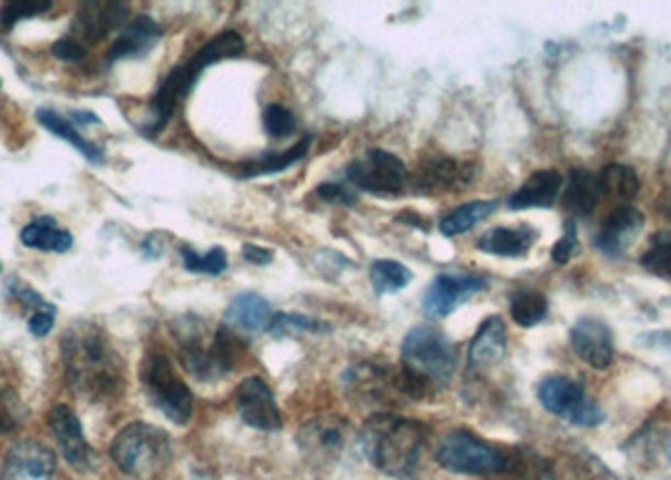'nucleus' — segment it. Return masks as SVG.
Instances as JSON below:
<instances>
[{
    "label": "nucleus",
    "instance_id": "nucleus-40",
    "mask_svg": "<svg viewBox=\"0 0 671 480\" xmlns=\"http://www.w3.org/2000/svg\"><path fill=\"white\" fill-rule=\"evenodd\" d=\"M3 293H5L8 301H15V303H19V309L31 311V314H36V311H41V309L54 306V303H48L38 291H33L29 283L19 281V278H8Z\"/></svg>",
    "mask_w": 671,
    "mask_h": 480
},
{
    "label": "nucleus",
    "instance_id": "nucleus-48",
    "mask_svg": "<svg viewBox=\"0 0 671 480\" xmlns=\"http://www.w3.org/2000/svg\"><path fill=\"white\" fill-rule=\"evenodd\" d=\"M0 87H3V81H0Z\"/></svg>",
    "mask_w": 671,
    "mask_h": 480
},
{
    "label": "nucleus",
    "instance_id": "nucleus-15",
    "mask_svg": "<svg viewBox=\"0 0 671 480\" xmlns=\"http://www.w3.org/2000/svg\"><path fill=\"white\" fill-rule=\"evenodd\" d=\"M56 455L41 440H19L5 453L0 480H54Z\"/></svg>",
    "mask_w": 671,
    "mask_h": 480
},
{
    "label": "nucleus",
    "instance_id": "nucleus-9",
    "mask_svg": "<svg viewBox=\"0 0 671 480\" xmlns=\"http://www.w3.org/2000/svg\"><path fill=\"white\" fill-rule=\"evenodd\" d=\"M538 402L550 415L563 417L568 423L593 427L603 423V410L585 398L583 387L571 377L550 375L538 384Z\"/></svg>",
    "mask_w": 671,
    "mask_h": 480
},
{
    "label": "nucleus",
    "instance_id": "nucleus-24",
    "mask_svg": "<svg viewBox=\"0 0 671 480\" xmlns=\"http://www.w3.org/2000/svg\"><path fill=\"white\" fill-rule=\"evenodd\" d=\"M535 241H538V231L530 225H500L492 227L480 238V250L490 253V256H503V258H521L528 253Z\"/></svg>",
    "mask_w": 671,
    "mask_h": 480
},
{
    "label": "nucleus",
    "instance_id": "nucleus-28",
    "mask_svg": "<svg viewBox=\"0 0 671 480\" xmlns=\"http://www.w3.org/2000/svg\"><path fill=\"white\" fill-rule=\"evenodd\" d=\"M21 243L25 248L33 250H51V253H66L74 246V235L66 227L58 225L54 217H36L21 231Z\"/></svg>",
    "mask_w": 671,
    "mask_h": 480
},
{
    "label": "nucleus",
    "instance_id": "nucleus-23",
    "mask_svg": "<svg viewBox=\"0 0 671 480\" xmlns=\"http://www.w3.org/2000/svg\"><path fill=\"white\" fill-rule=\"evenodd\" d=\"M273 309H270V303L258 297V293H237V297L231 301V306L225 309L223 316V326L233 328V332H268L270 322H273Z\"/></svg>",
    "mask_w": 671,
    "mask_h": 480
},
{
    "label": "nucleus",
    "instance_id": "nucleus-26",
    "mask_svg": "<svg viewBox=\"0 0 671 480\" xmlns=\"http://www.w3.org/2000/svg\"><path fill=\"white\" fill-rule=\"evenodd\" d=\"M488 480H558L553 462L528 448H507L505 466Z\"/></svg>",
    "mask_w": 671,
    "mask_h": 480
},
{
    "label": "nucleus",
    "instance_id": "nucleus-29",
    "mask_svg": "<svg viewBox=\"0 0 671 480\" xmlns=\"http://www.w3.org/2000/svg\"><path fill=\"white\" fill-rule=\"evenodd\" d=\"M553 468L558 480H618V476L606 466V462L585 450L560 455L558 466Z\"/></svg>",
    "mask_w": 671,
    "mask_h": 480
},
{
    "label": "nucleus",
    "instance_id": "nucleus-6",
    "mask_svg": "<svg viewBox=\"0 0 671 480\" xmlns=\"http://www.w3.org/2000/svg\"><path fill=\"white\" fill-rule=\"evenodd\" d=\"M139 379L152 404L175 425H187L192 417L194 398L184 379L177 375L172 359L165 351L149 349L144 354Z\"/></svg>",
    "mask_w": 671,
    "mask_h": 480
},
{
    "label": "nucleus",
    "instance_id": "nucleus-22",
    "mask_svg": "<svg viewBox=\"0 0 671 480\" xmlns=\"http://www.w3.org/2000/svg\"><path fill=\"white\" fill-rule=\"evenodd\" d=\"M507 354V328L500 316H490L474 332L467 359L472 369H492L505 359Z\"/></svg>",
    "mask_w": 671,
    "mask_h": 480
},
{
    "label": "nucleus",
    "instance_id": "nucleus-30",
    "mask_svg": "<svg viewBox=\"0 0 671 480\" xmlns=\"http://www.w3.org/2000/svg\"><path fill=\"white\" fill-rule=\"evenodd\" d=\"M309 147H311V137H303L301 142H295V145L286 152H270V155L245 159V163L237 165V177H260V175H273L280 170H288V167L301 163V159L309 155Z\"/></svg>",
    "mask_w": 671,
    "mask_h": 480
},
{
    "label": "nucleus",
    "instance_id": "nucleus-13",
    "mask_svg": "<svg viewBox=\"0 0 671 480\" xmlns=\"http://www.w3.org/2000/svg\"><path fill=\"white\" fill-rule=\"evenodd\" d=\"M474 180V167L470 163L455 157H429L420 165L417 175H414L412 188L420 196H445V192H460L470 188Z\"/></svg>",
    "mask_w": 671,
    "mask_h": 480
},
{
    "label": "nucleus",
    "instance_id": "nucleus-20",
    "mask_svg": "<svg viewBox=\"0 0 671 480\" xmlns=\"http://www.w3.org/2000/svg\"><path fill=\"white\" fill-rule=\"evenodd\" d=\"M163 41V29L149 15H139L132 23H126L119 31V38L112 44L107 54V64L124 62V58H144Z\"/></svg>",
    "mask_w": 671,
    "mask_h": 480
},
{
    "label": "nucleus",
    "instance_id": "nucleus-2",
    "mask_svg": "<svg viewBox=\"0 0 671 480\" xmlns=\"http://www.w3.org/2000/svg\"><path fill=\"white\" fill-rule=\"evenodd\" d=\"M427 435L429 429L420 420L379 412L364 423L359 440L373 468L389 478L410 480L420 468Z\"/></svg>",
    "mask_w": 671,
    "mask_h": 480
},
{
    "label": "nucleus",
    "instance_id": "nucleus-19",
    "mask_svg": "<svg viewBox=\"0 0 671 480\" xmlns=\"http://www.w3.org/2000/svg\"><path fill=\"white\" fill-rule=\"evenodd\" d=\"M571 344L575 354L593 369H606L614 361V334L601 319H579L571 328Z\"/></svg>",
    "mask_w": 671,
    "mask_h": 480
},
{
    "label": "nucleus",
    "instance_id": "nucleus-11",
    "mask_svg": "<svg viewBox=\"0 0 671 480\" xmlns=\"http://www.w3.org/2000/svg\"><path fill=\"white\" fill-rule=\"evenodd\" d=\"M126 21H130V5L126 3H83L76 8L66 38L89 56L93 46H99L109 33L122 31Z\"/></svg>",
    "mask_w": 671,
    "mask_h": 480
},
{
    "label": "nucleus",
    "instance_id": "nucleus-45",
    "mask_svg": "<svg viewBox=\"0 0 671 480\" xmlns=\"http://www.w3.org/2000/svg\"><path fill=\"white\" fill-rule=\"evenodd\" d=\"M316 196L321 200H326V202H334V205H354V202H356L354 192L346 190L344 185H336V182L321 185V188L316 190Z\"/></svg>",
    "mask_w": 671,
    "mask_h": 480
},
{
    "label": "nucleus",
    "instance_id": "nucleus-14",
    "mask_svg": "<svg viewBox=\"0 0 671 480\" xmlns=\"http://www.w3.org/2000/svg\"><path fill=\"white\" fill-rule=\"evenodd\" d=\"M235 404L245 425L266 429V433H276L283 427V415H280L273 390L266 384V379L255 375L245 377L235 390Z\"/></svg>",
    "mask_w": 671,
    "mask_h": 480
},
{
    "label": "nucleus",
    "instance_id": "nucleus-7",
    "mask_svg": "<svg viewBox=\"0 0 671 480\" xmlns=\"http://www.w3.org/2000/svg\"><path fill=\"white\" fill-rule=\"evenodd\" d=\"M505 455L507 448L480 440L470 429H452L439 440L435 458L449 473L490 478L505 466Z\"/></svg>",
    "mask_w": 671,
    "mask_h": 480
},
{
    "label": "nucleus",
    "instance_id": "nucleus-32",
    "mask_svg": "<svg viewBox=\"0 0 671 480\" xmlns=\"http://www.w3.org/2000/svg\"><path fill=\"white\" fill-rule=\"evenodd\" d=\"M601 200V190H599V180L596 175H591L589 170H573L571 180H568V190H566V208L568 213L579 215V217H589L593 210H596Z\"/></svg>",
    "mask_w": 671,
    "mask_h": 480
},
{
    "label": "nucleus",
    "instance_id": "nucleus-27",
    "mask_svg": "<svg viewBox=\"0 0 671 480\" xmlns=\"http://www.w3.org/2000/svg\"><path fill=\"white\" fill-rule=\"evenodd\" d=\"M41 126H46V130L54 134V137L69 142V145L79 152V155L87 159L91 165H101L104 163V149L99 145H93L91 139L83 137V134L76 130V124L71 120H66L64 114L54 112V109H38L36 112Z\"/></svg>",
    "mask_w": 671,
    "mask_h": 480
},
{
    "label": "nucleus",
    "instance_id": "nucleus-25",
    "mask_svg": "<svg viewBox=\"0 0 671 480\" xmlns=\"http://www.w3.org/2000/svg\"><path fill=\"white\" fill-rule=\"evenodd\" d=\"M560 188H563V175L558 170H538L523 182V188L515 190V196H510V208H550L560 196Z\"/></svg>",
    "mask_w": 671,
    "mask_h": 480
},
{
    "label": "nucleus",
    "instance_id": "nucleus-47",
    "mask_svg": "<svg viewBox=\"0 0 671 480\" xmlns=\"http://www.w3.org/2000/svg\"><path fill=\"white\" fill-rule=\"evenodd\" d=\"M667 450H669V460H671V440H669V448Z\"/></svg>",
    "mask_w": 671,
    "mask_h": 480
},
{
    "label": "nucleus",
    "instance_id": "nucleus-35",
    "mask_svg": "<svg viewBox=\"0 0 671 480\" xmlns=\"http://www.w3.org/2000/svg\"><path fill=\"white\" fill-rule=\"evenodd\" d=\"M369 278L377 297H384V293L402 291L404 286L412 281V271L406 266L396 264V260H373Z\"/></svg>",
    "mask_w": 671,
    "mask_h": 480
},
{
    "label": "nucleus",
    "instance_id": "nucleus-41",
    "mask_svg": "<svg viewBox=\"0 0 671 480\" xmlns=\"http://www.w3.org/2000/svg\"><path fill=\"white\" fill-rule=\"evenodd\" d=\"M262 126H266V132L270 134V137L280 139V137H288V134H293L299 122H295L291 109H286L280 104H268L266 112H262Z\"/></svg>",
    "mask_w": 671,
    "mask_h": 480
},
{
    "label": "nucleus",
    "instance_id": "nucleus-4",
    "mask_svg": "<svg viewBox=\"0 0 671 480\" xmlns=\"http://www.w3.org/2000/svg\"><path fill=\"white\" fill-rule=\"evenodd\" d=\"M402 367L435 394L455 375L457 349L441 328L417 324L402 342Z\"/></svg>",
    "mask_w": 671,
    "mask_h": 480
},
{
    "label": "nucleus",
    "instance_id": "nucleus-39",
    "mask_svg": "<svg viewBox=\"0 0 671 480\" xmlns=\"http://www.w3.org/2000/svg\"><path fill=\"white\" fill-rule=\"evenodd\" d=\"M328 324L316 322V319L303 314H276L268 332L273 336H291L303 332H328Z\"/></svg>",
    "mask_w": 671,
    "mask_h": 480
},
{
    "label": "nucleus",
    "instance_id": "nucleus-43",
    "mask_svg": "<svg viewBox=\"0 0 671 480\" xmlns=\"http://www.w3.org/2000/svg\"><path fill=\"white\" fill-rule=\"evenodd\" d=\"M575 253H579V235H575V223H568L566 235L556 243V248H553V260L563 266L575 256Z\"/></svg>",
    "mask_w": 671,
    "mask_h": 480
},
{
    "label": "nucleus",
    "instance_id": "nucleus-8",
    "mask_svg": "<svg viewBox=\"0 0 671 480\" xmlns=\"http://www.w3.org/2000/svg\"><path fill=\"white\" fill-rule=\"evenodd\" d=\"M346 177L354 188L384 198H394L399 192H404L406 182H410L406 165L387 149L364 152L361 157H356L354 163L348 165Z\"/></svg>",
    "mask_w": 671,
    "mask_h": 480
},
{
    "label": "nucleus",
    "instance_id": "nucleus-1",
    "mask_svg": "<svg viewBox=\"0 0 671 480\" xmlns=\"http://www.w3.org/2000/svg\"><path fill=\"white\" fill-rule=\"evenodd\" d=\"M61 365L69 390L89 402H114L126 390L122 354L112 344L107 328L79 319L61 336Z\"/></svg>",
    "mask_w": 671,
    "mask_h": 480
},
{
    "label": "nucleus",
    "instance_id": "nucleus-42",
    "mask_svg": "<svg viewBox=\"0 0 671 480\" xmlns=\"http://www.w3.org/2000/svg\"><path fill=\"white\" fill-rule=\"evenodd\" d=\"M23 417V404L11 387H0V435L13 433Z\"/></svg>",
    "mask_w": 671,
    "mask_h": 480
},
{
    "label": "nucleus",
    "instance_id": "nucleus-37",
    "mask_svg": "<svg viewBox=\"0 0 671 480\" xmlns=\"http://www.w3.org/2000/svg\"><path fill=\"white\" fill-rule=\"evenodd\" d=\"M182 266L190 274H205V276H220L227 268V253L225 248H212L208 253H194L190 246H182Z\"/></svg>",
    "mask_w": 671,
    "mask_h": 480
},
{
    "label": "nucleus",
    "instance_id": "nucleus-38",
    "mask_svg": "<svg viewBox=\"0 0 671 480\" xmlns=\"http://www.w3.org/2000/svg\"><path fill=\"white\" fill-rule=\"evenodd\" d=\"M51 11L48 0H19V3H3L0 5V25L3 31H13L15 23H21L25 19H36V15H44Z\"/></svg>",
    "mask_w": 671,
    "mask_h": 480
},
{
    "label": "nucleus",
    "instance_id": "nucleus-17",
    "mask_svg": "<svg viewBox=\"0 0 671 480\" xmlns=\"http://www.w3.org/2000/svg\"><path fill=\"white\" fill-rule=\"evenodd\" d=\"M488 281L482 276L472 274H439L435 281L429 283L427 293H424V311L435 319H445L474 293L482 291Z\"/></svg>",
    "mask_w": 671,
    "mask_h": 480
},
{
    "label": "nucleus",
    "instance_id": "nucleus-33",
    "mask_svg": "<svg viewBox=\"0 0 671 480\" xmlns=\"http://www.w3.org/2000/svg\"><path fill=\"white\" fill-rule=\"evenodd\" d=\"M497 210V200H472L465 202V205L449 210V213L439 221V231L447 238L452 235H462L467 231H472L474 225H480L485 217H490Z\"/></svg>",
    "mask_w": 671,
    "mask_h": 480
},
{
    "label": "nucleus",
    "instance_id": "nucleus-18",
    "mask_svg": "<svg viewBox=\"0 0 671 480\" xmlns=\"http://www.w3.org/2000/svg\"><path fill=\"white\" fill-rule=\"evenodd\" d=\"M344 382L348 392L373 404H389L396 402V398L404 400L399 390V367L356 365L344 375Z\"/></svg>",
    "mask_w": 671,
    "mask_h": 480
},
{
    "label": "nucleus",
    "instance_id": "nucleus-10",
    "mask_svg": "<svg viewBox=\"0 0 671 480\" xmlns=\"http://www.w3.org/2000/svg\"><path fill=\"white\" fill-rule=\"evenodd\" d=\"M169 334H172L182 367L192 377L202 379V382L223 377L215 357H212V336H215V332L208 322H202L198 316H180L169 324Z\"/></svg>",
    "mask_w": 671,
    "mask_h": 480
},
{
    "label": "nucleus",
    "instance_id": "nucleus-34",
    "mask_svg": "<svg viewBox=\"0 0 671 480\" xmlns=\"http://www.w3.org/2000/svg\"><path fill=\"white\" fill-rule=\"evenodd\" d=\"M510 314L517 326H538L548 316V299L540 291H517L510 299Z\"/></svg>",
    "mask_w": 671,
    "mask_h": 480
},
{
    "label": "nucleus",
    "instance_id": "nucleus-16",
    "mask_svg": "<svg viewBox=\"0 0 671 480\" xmlns=\"http://www.w3.org/2000/svg\"><path fill=\"white\" fill-rule=\"evenodd\" d=\"M48 427L56 437L58 450H61V455L71 468L81 470V473H87V470L93 468V450L87 443V435H83L79 417H76V412L69 408V404H56V408H51Z\"/></svg>",
    "mask_w": 671,
    "mask_h": 480
},
{
    "label": "nucleus",
    "instance_id": "nucleus-3",
    "mask_svg": "<svg viewBox=\"0 0 671 480\" xmlns=\"http://www.w3.org/2000/svg\"><path fill=\"white\" fill-rule=\"evenodd\" d=\"M243 51H245V41L241 33L223 31L217 33L215 38H210L205 46L194 51L184 64H177L175 69L167 74V79L159 83L155 97H152L147 109V122L142 124V130L147 134L163 132L167 122L172 120V114L177 112V107L182 104L187 94L194 89V83L200 81L202 71L220 62H227V58H237Z\"/></svg>",
    "mask_w": 671,
    "mask_h": 480
},
{
    "label": "nucleus",
    "instance_id": "nucleus-21",
    "mask_svg": "<svg viewBox=\"0 0 671 480\" xmlns=\"http://www.w3.org/2000/svg\"><path fill=\"white\" fill-rule=\"evenodd\" d=\"M644 227V215L639 210L631 205H618L614 213H608L606 221H603L596 246L599 250L606 253V256H622L626 248L636 241V235L641 233Z\"/></svg>",
    "mask_w": 671,
    "mask_h": 480
},
{
    "label": "nucleus",
    "instance_id": "nucleus-5",
    "mask_svg": "<svg viewBox=\"0 0 671 480\" xmlns=\"http://www.w3.org/2000/svg\"><path fill=\"white\" fill-rule=\"evenodd\" d=\"M112 460L126 476L155 478L172 460V445L165 429L147 423H132L112 443Z\"/></svg>",
    "mask_w": 671,
    "mask_h": 480
},
{
    "label": "nucleus",
    "instance_id": "nucleus-12",
    "mask_svg": "<svg viewBox=\"0 0 671 480\" xmlns=\"http://www.w3.org/2000/svg\"><path fill=\"white\" fill-rule=\"evenodd\" d=\"M299 450L305 460L316 466H328L342 455L346 445V423L336 415H318L305 423L295 435Z\"/></svg>",
    "mask_w": 671,
    "mask_h": 480
},
{
    "label": "nucleus",
    "instance_id": "nucleus-31",
    "mask_svg": "<svg viewBox=\"0 0 671 480\" xmlns=\"http://www.w3.org/2000/svg\"><path fill=\"white\" fill-rule=\"evenodd\" d=\"M601 198L616 200L618 205H631V200L639 196L641 182L631 167L626 165H608L596 175Z\"/></svg>",
    "mask_w": 671,
    "mask_h": 480
},
{
    "label": "nucleus",
    "instance_id": "nucleus-44",
    "mask_svg": "<svg viewBox=\"0 0 671 480\" xmlns=\"http://www.w3.org/2000/svg\"><path fill=\"white\" fill-rule=\"evenodd\" d=\"M54 324H56V306L41 309L36 311V314H31L29 332L41 339V336H48L51 332H54Z\"/></svg>",
    "mask_w": 671,
    "mask_h": 480
},
{
    "label": "nucleus",
    "instance_id": "nucleus-46",
    "mask_svg": "<svg viewBox=\"0 0 671 480\" xmlns=\"http://www.w3.org/2000/svg\"><path fill=\"white\" fill-rule=\"evenodd\" d=\"M243 256H245V260H248V264H255V266L273 264V250L250 246V243H248V246H243Z\"/></svg>",
    "mask_w": 671,
    "mask_h": 480
},
{
    "label": "nucleus",
    "instance_id": "nucleus-36",
    "mask_svg": "<svg viewBox=\"0 0 671 480\" xmlns=\"http://www.w3.org/2000/svg\"><path fill=\"white\" fill-rule=\"evenodd\" d=\"M641 266L649 274L671 281V231H659L651 235L649 248L641 256Z\"/></svg>",
    "mask_w": 671,
    "mask_h": 480
}]
</instances>
